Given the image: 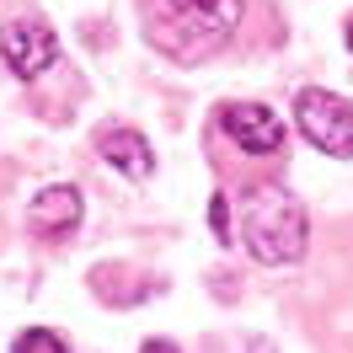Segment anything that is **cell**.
<instances>
[{"instance_id": "cell-1", "label": "cell", "mask_w": 353, "mask_h": 353, "mask_svg": "<svg viewBox=\"0 0 353 353\" xmlns=\"http://www.w3.org/2000/svg\"><path fill=\"white\" fill-rule=\"evenodd\" d=\"M241 236H246V252L268 268H289L305 257V241H310V225H305V209L294 193L284 188H252L241 199Z\"/></svg>"}, {"instance_id": "cell-2", "label": "cell", "mask_w": 353, "mask_h": 353, "mask_svg": "<svg viewBox=\"0 0 353 353\" xmlns=\"http://www.w3.org/2000/svg\"><path fill=\"white\" fill-rule=\"evenodd\" d=\"M294 123L316 150L327 155H353V108L343 97H332L321 86H305L294 97Z\"/></svg>"}, {"instance_id": "cell-3", "label": "cell", "mask_w": 353, "mask_h": 353, "mask_svg": "<svg viewBox=\"0 0 353 353\" xmlns=\"http://www.w3.org/2000/svg\"><path fill=\"white\" fill-rule=\"evenodd\" d=\"M0 59L11 65V75L32 81L59 59V38H54V27L43 17H11L0 27Z\"/></svg>"}, {"instance_id": "cell-4", "label": "cell", "mask_w": 353, "mask_h": 353, "mask_svg": "<svg viewBox=\"0 0 353 353\" xmlns=\"http://www.w3.org/2000/svg\"><path fill=\"white\" fill-rule=\"evenodd\" d=\"M155 11L166 17V27L199 43H225L241 22V0H155Z\"/></svg>"}, {"instance_id": "cell-5", "label": "cell", "mask_w": 353, "mask_h": 353, "mask_svg": "<svg viewBox=\"0 0 353 353\" xmlns=\"http://www.w3.org/2000/svg\"><path fill=\"white\" fill-rule=\"evenodd\" d=\"M220 129L230 134L246 155L284 150V123H279V112L263 108V102H230V108H220Z\"/></svg>"}, {"instance_id": "cell-6", "label": "cell", "mask_w": 353, "mask_h": 353, "mask_svg": "<svg viewBox=\"0 0 353 353\" xmlns=\"http://www.w3.org/2000/svg\"><path fill=\"white\" fill-rule=\"evenodd\" d=\"M75 225H81V193L70 182H54L27 203V230L43 241H65V236H75Z\"/></svg>"}, {"instance_id": "cell-7", "label": "cell", "mask_w": 353, "mask_h": 353, "mask_svg": "<svg viewBox=\"0 0 353 353\" xmlns=\"http://www.w3.org/2000/svg\"><path fill=\"white\" fill-rule=\"evenodd\" d=\"M97 150H102V161H112L123 176H134V182H150L155 150H150V139H145V134H134V129H108L102 139H97Z\"/></svg>"}, {"instance_id": "cell-8", "label": "cell", "mask_w": 353, "mask_h": 353, "mask_svg": "<svg viewBox=\"0 0 353 353\" xmlns=\"http://www.w3.org/2000/svg\"><path fill=\"white\" fill-rule=\"evenodd\" d=\"M17 353H70V348H65V337H59V332H48V327H27L22 337H17Z\"/></svg>"}, {"instance_id": "cell-9", "label": "cell", "mask_w": 353, "mask_h": 353, "mask_svg": "<svg viewBox=\"0 0 353 353\" xmlns=\"http://www.w3.org/2000/svg\"><path fill=\"white\" fill-rule=\"evenodd\" d=\"M209 225H214V236H220V241H230V236H236V230H230V199H225V193H214V199H209Z\"/></svg>"}, {"instance_id": "cell-10", "label": "cell", "mask_w": 353, "mask_h": 353, "mask_svg": "<svg viewBox=\"0 0 353 353\" xmlns=\"http://www.w3.org/2000/svg\"><path fill=\"white\" fill-rule=\"evenodd\" d=\"M139 353H176V343H166V337H150V343H139Z\"/></svg>"}, {"instance_id": "cell-11", "label": "cell", "mask_w": 353, "mask_h": 353, "mask_svg": "<svg viewBox=\"0 0 353 353\" xmlns=\"http://www.w3.org/2000/svg\"><path fill=\"white\" fill-rule=\"evenodd\" d=\"M343 38H348V48H353V17H348V32H343Z\"/></svg>"}]
</instances>
